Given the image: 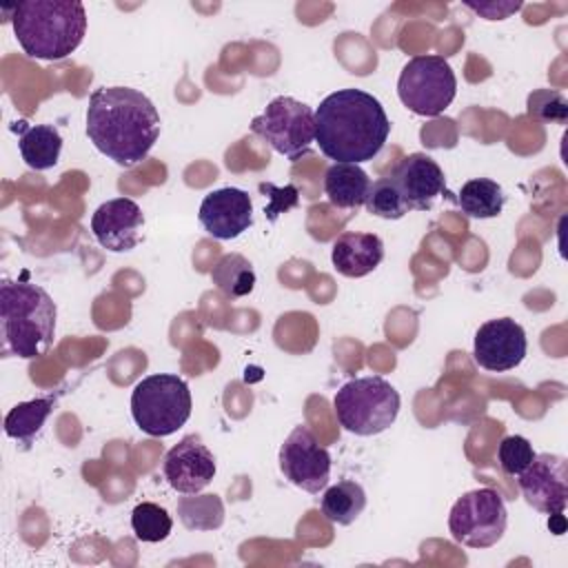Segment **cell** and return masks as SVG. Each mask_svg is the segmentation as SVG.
Returning <instances> with one entry per match:
<instances>
[{
  "mask_svg": "<svg viewBox=\"0 0 568 568\" xmlns=\"http://www.w3.org/2000/svg\"><path fill=\"white\" fill-rule=\"evenodd\" d=\"M202 229L217 240H235L253 224V204L246 191L224 186L209 191L200 204Z\"/></svg>",
  "mask_w": 568,
  "mask_h": 568,
  "instance_id": "cell-15",
  "label": "cell"
},
{
  "mask_svg": "<svg viewBox=\"0 0 568 568\" xmlns=\"http://www.w3.org/2000/svg\"><path fill=\"white\" fill-rule=\"evenodd\" d=\"M55 402H58V395H42V397L16 404L4 417V435L16 439L18 444L29 446L36 439V435L42 430L49 415L53 413Z\"/></svg>",
  "mask_w": 568,
  "mask_h": 568,
  "instance_id": "cell-20",
  "label": "cell"
},
{
  "mask_svg": "<svg viewBox=\"0 0 568 568\" xmlns=\"http://www.w3.org/2000/svg\"><path fill=\"white\" fill-rule=\"evenodd\" d=\"M390 180L402 193L408 211H428L446 191L442 166L426 153H410L393 169Z\"/></svg>",
  "mask_w": 568,
  "mask_h": 568,
  "instance_id": "cell-16",
  "label": "cell"
},
{
  "mask_svg": "<svg viewBox=\"0 0 568 568\" xmlns=\"http://www.w3.org/2000/svg\"><path fill=\"white\" fill-rule=\"evenodd\" d=\"M528 351L526 331L513 317H495L484 322L473 339L475 362L493 373L517 368Z\"/></svg>",
  "mask_w": 568,
  "mask_h": 568,
  "instance_id": "cell-12",
  "label": "cell"
},
{
  "mask_svg": "<svg viewBox=\"0 0 568 568\" xmlns=\"http://www.w3.org/2000/svg\"><path fill=\"white\" fill-rule=\"evenodd\" d=\"M11 24L29 58L62 60L87 33V11L78 0H24L13 7Z\"/></svg>",
  "mask_w": 568,
  "mask_h": 568,
  "instance_id": "cell-4",
  "label": "cell"
},
{
  "mask_svg": "<svg viewBox=\"0 0 568 568\" xmlns=\"http://www.w3.org/2000/svg\"><path fill=\"white\" fill-rule=\"evenodd\" d=\"M55 302L42 286L31 282L2 280V357L33 359L44 355L55 339Z\"/></svg>",
  "mask_w": 568,
  "mask_h": 568,
  "instance_id": "cell-3",
  "label": "cell"
},
{
  "mask_svg": "<svg viewBox=\"0 0 568 568\" xmlns=\"http://www.w3.org/2000/svg\"><path fill=\"white\" fill-rule=\"evenodd\" d=\"M87 135L118 166L140 164L160 138L155 104L131 87L95 89L87 106Z\"/></svg>",
  "mask_w": 568,
  "mask_h": 568,
  "instance_id": "cell-1",
  "label": "cell"
},
{
  "mask_svg": "<svg viewBox=\"0 0 568 568\" xmlns=\"http://www.w3.org/2000/svg\"><path fill=\"white\" fill-rule=\"evenodd\" d=\"M251 131L273 151L295 162L315 142V111L291 95H277L251 120Z\"/></svg>",
  "mask_w": 568,
  "mask_h": 568,
  "instance_id": "cell-8",
  "label": "cell"
},
{
  "mask_svg": "<svg viewBox=\"0 0 568 568\" xmlns=\"http://www.w3.org/2000/svg\"><path fill=\"white\" fill-rule=\"evenodd\" d=\"M508 524L504 497L495 488H475L464 493L450 508L448 532L468 548L495 546Z\"/></svg>",
  "mask_w": 568,
  "mask_h": 568,
  "instance_id": "cell-9",
  "label": "cell"
},
{
  "mask_svg": "<svg viewBox=\"0 0 568 568\" xmlns=\"http://www.w3.org/2000/svg\"><path fill=\"white\" fill-rule=\"evenodd\" d=\"M193 399L189 384L180 375L153 373L142 377L131 393V415L135 426L151 437L173 435L191 417Z\"/></svg>",
  "mask_w": 568,
  "mask_h": 568,
  "instance_id": "cell-6",
  "label": "cell"
},
{
  "mask_svg": "<svg viewBox=\"0 0 568 568\" xmlns=\"http://www.w3.org/2000/svg\"><path fill=\"white\" fill-rule=\"evenodd\" d=\"M178 517L189 530H215L224 524V504L217 495H186L178 501Z\"/></svg>",
  "mask_w": 568,
  "mask_h": 568,
  "instance_id": "cell-24",
  "label": "cell"
},
{
  "mask_svg": "<svg viewBox=\"0 0 568 568\" xmlns=\"http://www.w3.org/2000/svg\"><path fill=\"white\" fill-rule=\"evenodd\" d=\"M18 149L24 164L33 171H47L58 164L62 151V135L53 124L27 126L22 122L18 135Z\"/></svg>",
  "mask_w": 568,
  "mask_h": 568,
  "instance_id": "cell-19",
  "label": "cell"
},
{
  "mask_svg": "<svg viewBox=\"0 0 568 568\" xmlns=\"http://www.w3.org/2000/svg\"><path fill=\"white\" fill-rule=\"evenodd\" d=\"M384 260V242L375 233L346 231L333 242L331 262L344 277H364Z\"/></svg>",
  "mask_w": 568,
  "mask_h": 568,
  "instance_id": "cell-17",
  "label": "cell"
},
{
  "mask_svg": "<svg viewBox=\"0 0 568 568\" xmlns=\"http://www.w3.org/2000/svg\"><path fill=\"white\" fill-rule=\"evenodd\" d=\"M364 206L371 215H377L384 220H402L408 213V206H406L402 193L397 191L395 182L390 180V175H384V178L371 182L368 197H366Z\"/></svg>",
  "mask_w": 568,
  "mask_h": 568,
  "instance_id": "cell-26",
  "label": "cell"
},
{
  "mask_svg": "<svg viewBox=\"0 0 568 568\" xmlns=\"http://www.w3.org/2000/svg\"><path fill=\"white\" fill-rule=\"evenodd\" d=\"M464 4L486 20H504L510 13L521 9V2H473V0H466Z\"/></svg>",
  "mask_w": 568,
  "mask_h": 568,
  "instance_id": "cell-29",
  "label": "cell"
},
{
  "mask_svg": "<svg viewBox=\"0 0 568 568\" xmlns=\"http://www.w3.org/2000/svg\"><path fill=\"white\" fill-rule=\"evenodd\" d=\"M320 508L331 524L351 526L366 508V493L362 484L344 479L324 490Z\"/></svg>",
  "mask_w": 568,
  "mask_h": 568,
  "instance_id": "cell-21",
  "label": "cell"
},
{
  "mask_svg": "<svg viewBox=\"0 0 568 568\" xmlns=\"http://www.w3.org/2000/svg\"><path fill=\"white\" fill-rule=\"evenodd\" d=\"M211 280L226 297H244L255 286V271L246 257L229 253L217 260L211 271Z\"/></svg>",
  "mask_w": 568,
  "mask_h": 568,
  "instance_id": "cell-23",
  "label": "cell"
},
{
  "mask_svg": "<svg viewBox=\"0 0 568 568\" xmlns=\"http://www.w3.org/2000/svg\"><path fill=\"white\" fill-rule=\"evenodd\" d=\"M528 115L539 122H566L568 104L559 91L539 89L528 95Z\"/></svg>",
  "mask_w": 568,
  "mask_h": 568,
  "instance_id": "cell-28",
  "label": "cell"
},
{
  "mask_svg": "<svg viewBox=\"0 0 568 568\" xmlns=\"http://www.w3.org/2000/svg\"><path fill=\"white\" fill-rule=\"evenodd\" d=\"M131 528L140 541L158 544L171 535L173 519L162 506L153 501H142L131 513Z\"/></svg>",
  "mask_w": 568,
  "mask_h": 568,
  "instance_id": "cell-25",
  "label": "cell"
},
{
  "mask_svg": "<svg viewBox=\"0 0 568 568\" xmlns=\"http://www.w3.org/2000/svg\"><path fill=\"white\" fill-rule=\"evenodd\" d=\"M215 457L200 435H184L162 462V473L169 486L182 495H193L206 488L215 477Z\"/></svg>",
  "mask_w": 568,
  "mask_h": 568,
  "instance_id": "cell-13",
  "label": "cell"
},
{
  "mask_svg": "<svg viewBox=\"0 0 568 568\" xmlns=\"http://www.w3.org/2000/svg\"><path fill=\"white\" fill-rule=\"evenodd\" d=\"M371 178L359 164L335 162L324 173V193L335 209H359L366 204Z\"/></svg>",
  "mask_w": 568,
  "mask_h": 568,
  "instance_id": "cell-18",
  "label": "cell"
},
{
  "mask_svg": "<svg viewBox=\"0 0 568 568\" xmlns=\"http://www.w3.org/2000/svg\"><path fill=\"white\" fill-rule=\"evenodd\" d=\"M457 202L462 206V213H466L468 217L488 220V217H497L501 213L506 195L495 180L475 178L462 186Z\"/></svg>",
  "mask_w": 568,
  "mask_h": 568,
  "instance_id": "cell-22",
  "label": "cell"
},
{
  "mask_svg": "<svg viewBox=\"0 0 568 568\" xmlns=\"http://www.w3.org/2000/svg\"><path fill=\"white\" fill-rule=\"evenodd\" d=\"M390 120L382 102L362 89H339L315 111V142L335 162L362 164L386 144Z\"/></svg>",
  "mask_w": 568,
  "mask_h": 568,
  "instance_id": "cell-2",
  "label": "cell"
},
{
  "mask_svg": "<svg viewBox=\"0 0 568 568\" xmlns=\"http://www.w3.org/2000/svg\"><path fill=\"white\" fill-rule=\"evenodd\" d=\"M144 213L138 202L129 197H113L102 202L91 215V231L100 246L111 253H126L140 244Z\"/></svg>",
  "mask_w": 568,
  "mask_h": 568,
  "instance_id": "cell-14",
  "label": "cell"
},
{
  "mask_svg": "<svg viewBox=\"0 0 568 568\" xmlns=\"http://www.w3.org/2000/svg\"><path fill=\"white\" fill-rule=\"evenodd\" d=\"M535 455L537 453L532 450V444L521 435L504 437L497 448V462L501 470L510 477H517L521 470H526V466L535 459Z\"/></svg>",
  "mask_w": 568,
  "mask_h": 568,
  "instance_id": "cell-27",
  "label": "cell"
},
{
  "mask_svg": "<svg viewBox=\"0 0 568 568\" xmlns=\"http://www.w3.org/2000/svg\"><path fill=\"white\" fill-rule=\"evenodd\" d=\"M280 470L293 486L317 495L331 477V453L311 428L295 426L280 446Z\"/></svg>",
  "mask_w": 568,
  "mask_h": 568,
  "instance_id": "cell-10",
  "label": "cell"
},
{
  "mask_svg": "<svg viewBox=\"0 0 568 568\" xmlns=\"http://www.w3.org/2000/svg\"><path fill=\"white\" fill-rule=\"evenodd\" d=\"M399 393L379 375L355 377L346 382L333 397L339 426L353 435H379L397 419Z\"/></svg>",
  "mask_w": 568,
  "mask_h": 568,
  "instance_id": "cell-5",
  "label": "cell"
},
{
  "mask_svg": "<svg viewBox=\"0 0 568 568\" xmlns=\"http://www.w3.org/2000/svg\"><path fill=\"white\" fill-rule=\"evenodd\" d=\"M528 506L544 515H564L568 506V462L561 455L539 453L517 475Z\"/></svg>",
  "mask_w": 568,
  "mask_h": 568,
  "instance_id": "cell-11",
  "label": "cell"
},
{
  "mask_svg": "<svg viewBox=\"0 0 568 568\" xmlns=\"http://www.w3.org/2000/svg\"><path fill=\"white\" fill-rule=\"evenodd\" d=\"M457 93V78L442 55L410 58L397 80L402 104L424 118L444 113Z\"/></svg>",
  "mask_w": 568,
  "mask_h": 568,
  "instance_id": "cell-7",
  "label": "cell"
}]
</instances>
